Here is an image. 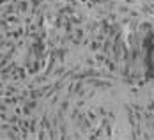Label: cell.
<instances>
[{
  "label": "cell",
  "instance_id": "1",
  "mask_svg": "<svg viewBox=\"0 0 154 140\" xmlns=\"http://www.w3.org/2000/svg\"><path fill=\"white\" fill-rule=\"evenodd\" d=\"M147 59H149V66L154 67V37H149L147 41Z\"/></svg>",
  "mask_w": 154,
  "mask_h": 140
}]
</instances>
